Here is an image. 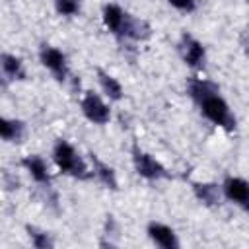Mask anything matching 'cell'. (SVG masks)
I'll use <instances>...</instances> for the list:
<instances>
[{
	"mask_svg": "<svg viewBox=\"0 0 249 249\" xmlns=\"http://www.w3.org/2000/svg\"><path fill=\"white\" fill-rule=\"evenodd\" d=\"M189 97L198 105L200 115L212 123L218 128H224L226 132H233L237 126V119L230 107V103L222 97L216 84L204 80V78H191L187 84Z\"/></svg>",
	"mask_w": 249,
	"mask_h": 249,
	"instance_id": "obj_1",
	"label": "cell"
},
{
	"mask_svg": "<svg viewBox=\"0 0 249 249\" xmlns=\"http://www.w3.org/2000/svg\"><path fill=\"white\" fill-rule=\"evenodd\" d=\"M53 161L56 165V169L62 175L80 179V181H88L93 177L91 165L78 154V150L68 142V140H56L53 146Z\"/></svg>",
	"mask_w": 249,
	"mask_h": 249,
	"instance_id": "obj_2",
	"label": "cell"
},
{
	"mask_svg": "<svg viewBox=\"0 0 249 249\" xmlns=\"http://www.w3.org/2000/svg\"><path fill=\"white\" fill-rule=\"evenodd\" d=\"M130 156H132V167H134L138 177H142L146 181H161V179H169L171 177L169 171L165 169V165L160 160H156L152 154L142 150L136 142L132 144Z\"/></svg>",
	"mask_w": 249,
	"mask_h": 249,
	"instance_id": "obj_3",
	"label": "cell"
},
{
	"mask_svg": "<svg viewBox=\"0 0 249 249\" xmlns=\"http://www.w3.org/2000/svg\"><path fill=\"white\" fill-rule=\"evenodd\" d=\"M39 62L54 76L56 82H66V78L70 74V66H68L66 54L58 47L43 43L39 47Z\"/></svg>",
	"mask_w": 249,
	"mask_h": 249,
	"instance_id": "obj_4",
	"label": "cell"
},
{
	"mask_svg": "<svg viewBox=\"0 0 249 249\" xmlns=\"http://www.w3.org/2000/svg\"><path fill=\"white\" fill-rule=\"evenodd\" d=\"M80 109H82V115L89 123H93L97 126H103V124H107L111 121V109H109V105L105 103V99L99 93H95L91 89H88L82 95Z\"/></svg>",
	"mask_w": 249,
	"mask_h": 249,
	"instance_id": "obj_5",
	"label": "cell"
},
{
	"mask_svg": "<svg viewBox=\"0 0 249 249\" xmlns=\"http://www.w3.org/2000/svg\"><path fill=\"white\" fill-rule=\"evenodd\" d=\"M179 53H181L183 62H185L189 68H193V70L204 68V62H206V47H204L202 41H198L195 35H191V33H187V31L181 35Z\"/></svg>",
	"mask_w": 249,
	"mask_h": 249,
	"instance_id": "obj_6",
	"label": "cell"
},
{
	"mask_svg": "<svg viewBox=\"0 0 249 249\" xmlns=\"http://www.w3.org/2000/svg\"><path fill=\"white\" fill-rule=\"evenodd\" d=\"M222 193H224L226 200H230L231 204L249 212V181L247 179L228 175L222 181Z\"/></svg>",
	"mask_w": 249,
	"mask_h": 249,
	"instance_id": "obj_7",
	"label": "cell"
},
{
	"mask_svg": "<svg viewBox=\"0 0 249 249\" xmlns=\"http://www.w3.org/2000/svg\"><path fill=\"white\" fill-rule=\"evenodd\" d=\"M146 233H148L150 241H152L154 245L161 247V249H177V247L181 245V243H179V237H177V233H175V230H173L171 226L163 224V222H156V220L148 222Z\"/></svg>",
	"mask_w": 249,
	"mask_h": 249,
	"instance_id": "obj_8",
	"label": "cell"
},
{
	"mask_svg": "<svg viewBox=\"0 0 249 249\" xmlns=\"http://www.w3.org/2000/svg\"><path fill=\"white\" fill-rule=\"evenodd\" d=\"M19 165L27 171V175L37 183V185H43V187H49L53 177H51V171H49V163L45 161L43 156L39 154H29V156H23L19 160Z\"/></svg>",
	"mask_w": 249,
	"mask_h": 249,
	"instance_id": "obj_9",
	"label": "cell"
},
{
	"mask_svg": "<svg viewBox=\"0 0 249 249\" xmlns=\"http://www.w3.org/2000/svg\"><path fill=\"white\" fill-rule=\"evenodd\" d=\"M191 187H193L195 198H196L200 204H204V206H208V208L220 206V202H222V198H224L222 185L210 183V181H195Z\"/></svg>",
	"mask_w": 249,
	"mask_h": 249,
	"instance_id": "obj_10",
	"label": "cell"
},
{
	"mask_svg": "<svg viewBox=\"0 0 249 249\" xmlns=\"http://www.w3.org/2000/svg\"><path fill=\"white\" fill-rule=\"evenodd\" d=\"M89 165L93 171V177L107 189L111 191H119V179H117V171L113 169V165L105 163L97 154H89Z\"/></svg>",
	"mask_w": 249,
	"mask_h": 249,
	"instance_id": "obj_11",
	"label": "cell"
},
{
	"mask_svg": "<svg viewBox=\"0 0 249 249\" xmlns=\"http://www.w3.org/2000/svg\"><path fill=\"white\" fill-rule=\"evenodd\" d=\"M124 18H126V10H123L119 4L115 2H107L103 8H101V19H103V25L105 29L115 35V37H121V31H123V25H124Z\"/></svg>",
	"mask_w": 249,
	"mask_h": 249,
	"instance_id": "obj_12",
	"label": "cell"
},
{
	"mask_svg": "<svg viewBox=\"0 0 249 249\" xmlns=\"http://www.w3.org/2000/svg\"><path fill=\"white\" fill-rule=\"evenodd\" d=\"M150 35H152V29H150L148 21H144L142 18H136V16H132V14L126 12L124 25H123V31H121V37H119V39L146 41Z\"/></svg>",
	"mask_w": 249,
	"mask_h": 249,
	"instance_id": "obj_13",
	"label": "cell"
},
{
	"mask_svg": "<svg viewBox=\"0 0 249 249\" xmlns=\"http://www.w3.org/2000/svg\"><path fill=\"white\" fill-rule=\"evenodd\" d=\"M0 66H2V74L8 82H19V80H25V76H27L23 60L12 53L0 54Z\"/></svg>",
	"mask_w": 249,
	"mask_h": 249,
	"instance_id": "obj_14",
	"label": "cell"
},
{
	"mask_svg": "<svg viewBox=\"0 0 249 249\" xmlns=\"http://www.w3.org/2000/svg\"><path fill=\"white\" fill-rule=\"evenodd\" d=\"M95 74H97L99 88H101L103 95H105L109 101H121V99L124 97L123 84H121L113 74H109V72L103 70V68H95Z\"/></svg>",
	"mask_w": 249,
	"mask_h": 249,
	"instance_id": "obj_15",
	"label": "cell"
},
{
	"mask_svg": "<svg viewBox=\"0 0 249 249\" xmlns=\"http://www.w3.org/2000/svg\"><path fill=\"white\" fill-rule=\"evenodd\" d=\"M0 136L4 142H21L25 136V123L21 119L2 117L0 119Z\"/></svg>",
	"mask_w": 249,
	"mask_h": 249,
	"instance_id": "obj_16",
	"label": "cell"
},
{
	"mask_svg": "<svg viewBox=\"0 0 249 249\" xmlns=\"http://www.w3.org/2000/svg\"><path fill=\"white\" fill-rule=\"evenodd\" d=\"M25 231H27V237H29L33 247H37V249L54 247V239H53V235L49 231H45V230H41L37 226H25Z\"/></svg>",
	"mask_w": 249,
	"mask_h": 249,
	"instance_id": "obj_17",
	"label": "cell"
},
{
	"mask_svg": "<svg viewBox=\"0 0 249 249\" xmlns=\"http://www.w3.org/2000/svg\"><path fill=\"white\" fill-rule=\"evenodd\" d=\"M54 10H56L58 16L74 18V16L80 14L82 2H80V0H54Z\"/></svg>",
	"mask_w": 249,
	"mask_h": 249,
	"instance_id": "obj_18",
	"label": "cell"
},
{
	"mask_svg": "<svg viewBox=\"0 0 249 249\" xmlns=\"http://www.w3.org/2000/svg\"><path fill=\"white\" fill-rule=\"evenodd\" d=\"M167 4L183 14H193L198 8V0H167Z\"/></svg>",
	"mask_w": 249,
	"mask_h": 249,
	"instance_id": "obj_19",
	"label": "cell"
},
{
	"mask_svg": "<svg viewBox=\"0 0 249 249\" xmlns=\"http://www.w3.org/2000/svg\"><path fill=\"white\" fill-rule=\"evenodd\" d=\"M245 53H247V56H249V39L245 41Z\"/></svg>",
	"mask_w": 249,
	"mask_h": 249,
	"instance_id": "obj_20",
	"label": "cell"
},
{
	"mask_svg": "<svg viewBox=\"0 0 249 249\" xmlns=\"http://www.w3.org/2000/svg\"><path fill=\"white\" fill-rule=\"evenodd\" d=\"M245 2H247V4H249V0H245Z\"/></svg>",
	"mask_w": 249,
	"mask_h": 249,
	"instance_id": "obj_21",
	"label": "cell"
}]
</instances>
